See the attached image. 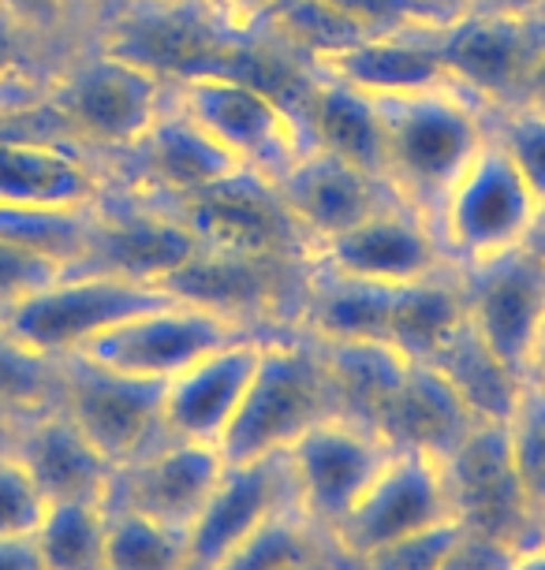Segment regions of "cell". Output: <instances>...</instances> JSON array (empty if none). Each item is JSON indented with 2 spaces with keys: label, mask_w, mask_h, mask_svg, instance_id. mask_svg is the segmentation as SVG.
Wrapping results in <instances>:
<instances>
[{
  "label": "cell",
  "mask_w": 545,
  "mask_h": 570,
  "mask_svg": "<svg viewBox=\"0 0 545 570\" xmlns=\"http://www.w3.org/2000/svg\"><path fill=\"white\" fill-rule=\"evenodd\" d=\"M385 127V183L434 220L459 171L489 142V109L459 86L378 98Z\"/></svg>",
  "instance_id": "1"
},
{
  "label": "cell",
  "mask_w": 545,
  "mask_h": 570,
  "mask_svg": "<svg viewBox=\"0 0 545 570\" xmlns=\"http://www.w3.org/2000/svg\"><path fill=\"white\" fill-rule=\"evenodd\" d=\"M333 414L340 406L318 343L303 332H273L262 340L259 365L221 440V455L224 462L281 455L306 429Z\"/></svg>",
  "instance_id": "2"
},
{
  "label": "cell",
  "mask_w": 545,
  "mask_h": 570,
  "mask_svg": "<svg viewBox=\"0 0 545 570\" xmlns=\"http://www.w3.org/2000/svg\"><path fill=\"white\" fill-rule=\"evenodd\" d=\"M41 94L75 146L109 154H127L173 101V90L157 75L98 46L52 63Z\"/></svg>",
  "instance_id": "3"
},
{
  "label": "cell",
  "mask_w": 545,
  "mask_h": 570,
  "mask_svg": "<svg viewBox=\"0 0 545 570\" xmlns=\"http://www.w3.org/2000/svg\"><path fill=\"white\" fill-rule=\"evenodd\" d=\"M173 101L236 160L240 171L270 187L284 179L306 149L292 109L236 68L191 75L173 86Z\"/></svg>",
  "instance_id": "4"
},
{
  "label": "cell",
  "mask_w": 545,
  "mask_h": 570,
  "mask_svg": "<svg viewBox=\"0 0 545 570\" xmlns=\"http://www.w3.org/2000/svg\"><path fill=\"white\" fill-rule=\"evenodd\" d=\"M538 195L523 179L516 160L489 131V142L459 171L434 213V232L452 268H475L494 257L519 250L534 217Z\"/></svg>",
  "instance_id": "5"
},
{
  "label": "cell",
  "mask_w": 545,
  "mask_h": 570,
  "mask_svg": "<svg viewBox=\"0 0 545 570\" xmlns=\"http://www.w3.org/2000/svg\"><path fill=\"white\" fill-rule=\"evenodd\" d=\"M232 30L202 0H113L94 46L157 75L168 90L191 75L236 68Z\"/></svg>",
  "instance_id": "6"
},
{
  "label": "cell",
  "mask_w": 545,
  "mask_h": 570,
  "mask_svg": "<svg viewBox=\"0 0 545 570\" xmlns=\"http://www.w3.org/2000/svg\"><path fill=\"white\" fill-rule=\"evenodd\" d=\"M168 298L173 295L162 284L68 268L49 287L4 309L0 321L35 351L49 354V358H68L109 328L124 325L127 317L162 306Z\"/></svg>",
  "instance_id": "7"
},
{
  "label": "cell",
  "mask_w": 545,
  "mask_h": 570,
  "mask_svg": "<svg viewBox=\"0 0 545 570\" xmlns=\"http://www.w3.org/2000/svg\"><path fill=\"white\" fill-rule=\"evenodd\" d=\"M441 473L448 511L464 533L489 537V541L512 544L519 552L545 537V525L534 514L516 459H512L508 425L478 422L441 459Z\"/></svg>",
  "instance_id": "8"
},
{
  "label": "cell",
  "mask_w": 545,
  "mask_h": 570,
  "mask_svg": "<svg viewBox=\"0 0 545 570\" xmlns=\"http://www.w3.org/2000/svg\"><path fill=\"white\" fill-rule=\"evenodd\" d=\"M162 403L165 381H146V376L109 370V365L94 362L87 354L60 358L57 406L94 440V448L113 466L138 459L168 436Z\"/></svg>",
  "instance_id": "9"
},
{
  "label": "cell",
  "mask_w": 545,
  "mask_h": 570,
  "mask_svg": "<svg viewBox=\"0 0 545 570\" xmlns=\"http://www.w3.org/2000/svg\"><path fill=\"white\" fill-rule=\"evenodd\" d=\"M202 250L184 213L154 195L105 190L90 213V243L79 257L82 273H113L143 284H165Z\"/></svg>",
  "instance_id": "10"
},
{
  "label": "cell",
  "mask_w": 545,
  "mask_h": 570,
  "mask_svg": "<svg viewBox=\"0 0 545 570\" xmlns=\"http://www.w3.org/2000/svg\"><path fill=\"white\" fill-rule=\"evenodd\" d=\"M240 336H251V328L221 317L217 309L168 298L162 306L127 317L124 325L109 328L79 354L109 365V370L146 376V381H173L176 373L191 370L198 358Z\"/></svg>",
  "instance_id": "11"
},
{
  "label": "cell",
  "mask_w": 545,
  "mask_h": 570,
  "mask_svg": "<svg viewBox=\"0 0 545 570\" xmlns=\"http://www.w3.org/2000/svg\"><path fill=\"white\" fill-rule=\"evenodd\" d=\"M448 519H452V511H448L441 459L392 451L378 478L370 481V489L348 511V519L333 530V541L340 556L351 567H359L378 548Z\"/></svg>",
  "instance_id": "12"
},
{
  "label": "cell",
  "mask_w": 545,
  "mask_h": 570,
  "mask_svg": "<svg viewBox=\"0 0 545 570\" xmlns=\"http://www.w3.org/2000/svg\"><path fill=\"white\" fill-rule=\"evenodd\" d=\"M392 451L373 429L351 417H325L288 448L299 511L333 533L356 508Z\"/></svg>",
  "instance_id": "13"
},
{
  "label": "cell",
  "mask_w": 545,
  "mask_h": 570,
  "mask_svg": "<svg viewBox=\"0 0 545 570\" xmlns=\"http://www.w3.org/2000/svg\"><path fill=\"white\" fill-rule=\"evenodd\" d=\"M310 262L337 276L367 279L378 287H408L448 268L434 220L400 198L385 202L348 232L314 246Z\"/></svg>",
  "instance_id": "14"
},
{
  "label": "cell",
  "mask_w": 545,
  "mask_h": 570,
  "mask_svg": "<svg viewBox=\"0 0 545 570\" xmlns=\"http://www.w3.org/2000/svg\"><path fill=\"white\" fill-rule=\"evenodd\" d=\"M437 38L452 86L486 109H508L519 101L531 63L545 46V16L471 12L437 30Z\"/></svg>",
  "instance_id": "15"
},
{
  "label": "cell",
  "mask_w": 545,
  "mask_h": 570,
  "mask_svg": "<svg viewBox=\"0 0 545 570\" xmlns=\"http://www.w3.org/2000/svg\"><path fill=\"white\" fill-rule=\"evenodd\" d=\"M459 279L467 325L527 381L545 332V265L519 246L494 262L459 268Z\"/></svg>",
  "instance_id": "16"
},
{
  "label": "cell",
  "mask_w": 545,
  "mask_h": 570,
  "mask_svg": "<svg viewBox=\"0 0 545 570\" xmlns=\"http://www.w3.org/2000/svg\"><path fill=\"white\" fill-rule=\"evenodd\" d=\"M299 508L288 451L251 462H224L217 489L187 530V570H217L276 511Z\"/></svg>",
  "instance_id": "17"
},
{
  "label": "cell",
  "mask_w": 545,
  "mask_h": 570,
  "mask_svg": "<svg viewBox=\"0 0 545 570\" xmlns=\"http://www.w3.org/2000/svg\"><path fill=\"white\" fill-rule=\"evenodd\" d=\"M221 470V448L165 436L138 459L116 466L105 508H127L176 525V530H191L210 492L217 489Z\"/></svg>",
  "instance_id": "18"
},
{
  "label": "cell",
  "mask_w": 545,
  "mask_h": 570,
  "mask_svg": "<svg viewBox=\"0 0 545 570\" xmlns=\"http://www.w3.org/2000/svg\"><path fill=\"white\" fill-rule=\"evenodd\" d=\"M273 190L284 213L292 217L295 232L303 235L306 250L329 243L333 235L348 232L351 224H359L385 202L397 198L385 179L314 146L299 154V160L284 171V179Z\"/></svg>",
  "instance_id": "19"
},
{
  "label": "cell",
  "mask_w": 545,
  "mask_h": 570,
  "mask_svg": "<svg viewBox=\"0 0 545 570\" xmlns=\"http://www.w3.org/2000/svg\"><path fill=\"white\" fill-rule=\"evenodd\" d=\"M109 183L82 146L68 138L0 135V206L94 209Z\"/></svg>",
  "instance_id": "20"
},
{
  "label": "cell",
  "mask_w": 545,
  "mask_h": 570,
  "mask_svg": "<svg viewBox=\"0 0 545 570\" xmlns=\"http://www.w3.org/2000/svg\"><path fill=\"white\" fill-rule=\"evenodd\" d=\"M262 340L265 336H254V332L240 336L206 354V358H198L191 370L176 373L173 381H165V433L176 440L221 448L254 376V365H259Z\"/></svg>",
  "instance_id": "21"
},
{
  "label": "cell",
  "mask_w": 545,
  "mask_h": 570,
  "mask_svg": "<svg viewBox=\"0 0 545 570\" xmlns=\"http://www.w3.org/2000/svg\"><path fill=\"white\" fill-rule=\"evenodd\" d=\"M8 448L16 451V459L23 462L49 503H105L109 497L116 466L60 406L16 417Z\"/></svg>",
  "instance_id": "22"
},
{
  "label": "cell",
  "mask_w": 545,
  "mask_h": 570,
  "mask_svg": "<svg viewBox=\"0 0 545 570\" xmlns=\"http://www.w3.org/2000/svg\"><path fill=\"white\" fill-rule=\"evenodd\" d=\"M195 232L198 246L228 254H292L303 246V235L295 232L292 217L284 213L281 198L270 183L247 176L224 179L221 187L176 206Z\"/></svg>",
  "instance_id": "23"
},
{
  "label": "cell",
  "mask_w": 545,
  "mask_h": 570,
  "mask_svg": "<svg viewBox=\"0 0 545 570\" xmlns=\"http://www.w3.org/2000/svg\"><path fill=\"white\" fill-rule=\"evenodd\" d=\"M124 157L135 160L138 168L135 190L162 198L168 206H184V202L221 187L224 179L240 176L236 160L224 154L176 101L165 105L157 124Z\"/></svg>",
  "instance_id": "24"
},
{
  "label": "cell",
  "mask_w": 545,
  "mask_h": 570,
  "mask_svg": "<svg viewBox=\"0 0 545 570\" xmlns=\"http://www.w3.org/2000/svg\"><path fill=\"white\" fill-rule=\"evenodd\" d=\"M314 71L367 94V98H403V94L452 86L445 71L441 38L430 27H403L367 35L356 46L318 60Z\"/></svg>",
  "instance_id": "25"
},
{
  "label": "cell",
  "mask_w": 545,
  "mask_h": 570,
  "mask_svg": "<svg viewBox=\"0 0 545 570\" xmlns=\"http://www.w3.org/2000/svg\"><path fill=\"white\" fill-rule=\"evenodd\" d=\"M475 425L478 422L441 381V373L422 362H408L397 389L373 417V433L389 451H411V455L430 459H445Z\"/></svg>",
  "instance_id": "26"
},
{
  "label": "cell",
  "mask_w": 545,
  "mask_h": 570,
  "mask_svg": "<svg viewBox=\"0 0 545 570\" xmlns=\"http://www.w3.org/2000/svg\"><path fill=\"white\" fill-rule=\"evenodd\" d=\"M295 120L306 146L337 154L385 179V127L378 101L367 94L318 71V79L303 90V101L295 105Z\"/></svg>",
  "instance_id": "27"
},
{
  "label": "cell",
  "mask_w": 545,
  "mask_h": 570,
  "mask_svg": "<svg viewBox=\"0 0 545 570\" xmlns=\"http://www.w3.org/2000/svg\"><path fill=\"white\" fill-rule=\"evenodd\" d=\"M392 295H397V287L337 276L310 262L295 332H303L314 343H385L389 340Z\"/></svg>",
  "instance_id": "28"
},
{
  "label": "cell",
  "mask_w": 545,
  "mask_h": 570,
  "mask_svg": "<svg viewBox=\"0 0 545 570\" xmlns=\"http://www.w3.org/2000/svg\"><path fill=\"white\" fill-rule=\"evenodd\" d=\"M426 365L441 373V381L459 395V403L467 406L475 422L508 425L523 389H527V381L467 325V317Z\"/></svg>",
  "instance_id": "29"
},
{
  "label": "cell",
  "mask_w": 545,
  "mask_h": 570,
  "mask_svg": "<svg viewBox=\"0 0 545 570\" xmlns=\"http://www.w3.org/2000/svg\"><path fill=\"white\" fill-rule=\"evenodd\" d=\"M464 279L459 268L419 279V284L397 287L389 314V347L408 362H430L437 347L464 325Z\"/></svg>",
  "instance_id": "30"
},
{
  "label": "cell",
  "mask_w": 545,
  "mask_h": 570,
  "mask_svg": "<svg viewBox=\"0 0 545 570\" xmlns=\"http://www.w3.org/2000/svg\"><path fill=\"white\" fill-rule=\"evenodd\" d=\"M329 563H348L333 533L310 522L299 508H284L232 548L217 570H318Z\"/></svg>",
  "instance_id": "31"
},
{
  "label": "cell",
  "mask_w": 545,
  "mask_h": 570,
  "mask_svg": "<svg viewBox=\"0 0 545 570\" xmlns=\"http://www.w3.org/2000/svg\"><path fill=\"white\" fill-rule=\"evenodd\" d=\"M318 351L333 381L340 417L373 429V417L408 370V358H400L389 343H318Z\"/></svg>",
  "instance_id": "32"
},
{
  "label": "cell",
  "mask_w": 545,
  "mask_h": 570,
  "mask_svg": "<svg viewBox=\"0 0 545 570\" xmlns=\"http://www.w3.org/2000/svg\"><path fill=\"white\" fill-rule=\"evenodd\" d=\"M105 503H49L35 530L41 570H105Z\"/></svg>",
  "instance_id": "33"
},
{
  "label": "cell",
  "mask_w": 545,
  "mask_h": 570,
  "mask_svg": "<svg viewBox=\"0 0 545 570\" xmlns=\"http://www.w3.org/2000/svg\"><path fill=\"white\" fill-rule=\"evenodd\" d=\"M105 511V570H187V530L127 508Z\"/></svg>",
  "instance_id": "34"
},
{
  "label": "cell",
  "mask_w": 545,
  "mask_h": 570,
  "mask_svg": "<svg viewBox=\"0 0 545 570\" xmlns=\"http://www.w3.org/2000/svg\"><path fill=\"white\" fill-rule=\"evenodd\" d=\"M60 400V358L35 351L0 321V411L23 417Z\"/></svg>",
  "instance_id": "35"
},
{
  "label": "cell",
  "mask_w": 545,
  "mask_h": 570,
  "mask_svg": "<svg viewBox=\"0 0 545 570\" xmlns=\"http://www.w3.org/2000/svg\"><path fill=\"white\" fill-rule=\"evenodd\" d=\"M262 27H270L288 49L303 52L310 63L333 57V52L367 38V30L351 23L344 12H337L325 0H281Z\"/></svg>",
  "instance_id": "36"
},
{
  "label": "cell",
  "mask_w": 545,
  "mask_h": 570,
  "mask_svg": "<svg viewBox=\"0 0 545 570\" xmlns=\"http://www.w3.org/2000/svg\"><path fill=\"white\" fill-rule=\"evenodd\" d=\"M94 209H12L0 206V239L57 257L68 268L79 265L90 243Z\"/></svg>",
  "instance_id": "37"
},
{
  "label": "cell",
  "mask_w": 545,
  "mask_h": 570,
  "mask_svg": "<svg viewBox=\"0 0 545 570\" xmlns=\"http://www.w3.org/2000/svg\"><path fill=\"white\" fill-rule=\"evenodd\" d=\"M512 459H516L523 492H527L534 514L545 525V392L527 384L508 417Z\"/></svg>",
  "instance_id": "38"
},
{
  "label": "cell",
  "mask_w": 545,
  "mask_h": 570,
  "mask_svg": "<svg viewBox=\"0 0 545 570\" xmlns=\"http://www.w3.org/2000/svg\"><path fill=\"white\" fill-rule=\"evenodd\" d=\"M489 131L505 146V154L516 160V168L531 183L538 202H545V109H538V105H508V109L497 112Z\"/></svg>",
  "instance_id": "39"
},
{
  "label": "cell",
  "mask_w": 545,
  "mask_h": 570,
  "mask_svg": "<svg viewBox=\"0 0 545 570\" xmlns=\"http://www.w3.org/2000/svg\"><path fill=\"white\" fill-rule=\"evenodd\" d=\"M49 500L41 497L8 440L0 444V537H35Z\"/></svg>",
  "instance_id": "40"
},
{
  "label": "cell",
  "mask_w": 545,
  "mask_h": 570,
  "mask_svg": "<svg viewBox=\"0 0 545 570\" xmlns=\"http://www.w3.org/2000/svg\"><path fill=\"white\" fill-rule=\"evenodd\" d=\"M459 522H437L430 530H419L411 537L378 548L373 556H367L356 570H441L445 556L452 552V544L459 541Z\"/></svg>",
  "instance_id": "41"
},
{
  "label": "cell",
  "mask_w": 545,
  "mask_h": 570,
  "mask_svg": "<svg viewBox=\"0 0 545 570\" xmlns=\"http://www.w3.org/2000/svg\"><path fill=\"white\" fill-rule=\"evenodd\" d=\"M64 273H68V265L57 262V257L0 239V314L41 292V287H49Z\"/></svg>",
  "instance_id": "42"
},
{
  "label": "cell",
  "mask_w": 545,
  "mask_h": 570,
  "mask_svg": "<svg viewBox=\"0 0 545 570\" xmlns=\"http://www.w3.org/2000/svg\"><path fill=\"white\" fill-rule=\"evenodd\" d=\"M87 8L90 0H0V12L19 30H27L41 49L68 38L82 23V16H90Z\"/></svg>",
  "instance_id": "43"
},
{
  "label": "cell",
  "mask_w": 545,
  "mask_h": 570,
  "mask_svg": "<svg viewBox=\"0 0 545 570\" xmlns=\"http://www.w3.org/2000/svg\"><path fill=\"white\" fill-rule=\"evenodd\" d=\"M41 49L27 30H19L12 19L0 12V94L12 90V86L27 82V79H41L35 75V60L41 57Z\"/></svg>",
  "instance_id": "44"
},
{
  "label": "cell",
  "mask_w": 545,
  "mask_h": 570,
  "mask_svg": "<svg viewBox=\"0 0 545 570\" xmlns=\"http://www.w3.org/2000/svg\"><path fill=\"white\" fill-rule=\"evenodd\" d=\"M516 563L519 548L489 541V537L478 533H459V541L445 556L441 570H516Z\"/></svg>",
  "instance_id": "45"
},
{
  "label": "cell",
  "mask_w": 545,
  "mask_h": 570,
  "mask_svg": "<svg viewBox=\"0 0 545 570\" xmlns=\"http://www.w3.org/2000/svg\"><path fill=\"white\" fill-rule=\"evenodd\" d=\"M337 12H344L351 23H359L367 35H385V30L422 27L415 19L408 0H325Z\"/></svg>",
  "instance_id": "46"
},
{
  "label": "cell",
  "mask_w": 545,
  "mask_h": 570,
  "mask_svg": "<svg viewBox=\"0 0 545 570\" xmlns=\"http://www.w3.org/2000/svg\"><path fill=\"white\" fill-rule=\"evenodd\" d=\"M232 35H254L281 0H202Z\"/></svg>",
  "instance_id": "47"
},
{
  "label": "cell",
  "mask_w": 545,
  "mask_h": 570,
  "mask_svg": "<svg viewBox=\"0 0 545 570\" xmlns=\"http://www.w3.org/2000/svg\"><path fill=\"white\" fill-rule=\"evenodd\" d=\"M408 4H411L415 19H419L422 27L445 30V27H452L456 19L478 12V4H483V0H408Z\"/></svg>",
  "instance_id": "48"
},
{
  "label": "cell",
  "mask_w": 545,
  "mask_h": 570,
  "mask_svg": "<svg viewBox=\"0 0 545 570\" xmlns=\"http://www.w3.org/2000/svg\"><path fill=\"white\" fill-rule=\"evenodd\" d=\"M0 570H41L35 537H0Z\"/></svg>",
  "instance_id": "49"
},
{
  "label": "cell",
  "mask_w": 545,
  "mask_h": 570,
  "mask_svg": "<svg viewBox=\"0 0 545 570\" xmlns=\"http://www.w3.org/2000/svg\"><path fill=\"white\" fill-rule=\"evenodd\" d=\"M516 105H538V109H545V46L538 52V60L531 63V75H527V82H523V94Z\"/></svg>",
  "instance_id": "50"
},
{
  "label": "cell",
  "mask_w": 545,
  "mask_h": 570,
  "mask_svg": "<svg viewBox=\"0 0 545 570\" xmlns=\"http://www.w3.org/2000/svg\"><path fill=\"white\" fill-rule=\"evenodd\" d=\"M478 12H512V16H542L545 0H483Z\"/></svg>",
  "instance_id": "51"
},
{
  "label": "cell",
  "mask_w": 545,
  "mask_h": 570,
  "mask_svg": "<svg viewBox=\"0 0 545 570\" xmlns=\"http://www.w3.org/2000/svg\"><path fill=\"white\" fill-rule=\"evenodd\" d=\"M523 250L534 254V257H538V262L545 265V202L538 206V217H534L531 232H527V239H523Z\"/></svg>",
  "instance_id": "52"
},
{
  "label": "cell",
  "mask_w": 545,
  "mask_h": 570,
  "mask_svg": "<svg viewBox=\"0 0 545 570\" xmlns=\"http://www.w3.org/2000/svg\"><path fill=\"white\" fill-rule=\"evenodd\" d=\"M516 570H545V537L542 541H534L531 548H523Z\"/></svg>",
  "instance_id": "53"
},
{
  "label": "cell",
  "mask_w": 545,
  "mask_h": 570,
  "mask_svg": "<svg viewBox=\"0 0 545 570\" xmlns=\"http://www.w3.org/2000/svg\"><path fill=\"white\" fill-rule=\"evenodd\" d=\"M527 384L545 392V332L538 340V347H534V358H531V373H527Z\"/></svg>",
  "instance_id": "54"
},
{
  "label": "cell",
  "mask_w": 545,
  "mask_h": 570,
  "mask_svg": "<svg viewBox=\"0 0 545 570\" xmlns=\"http://www.w3.org/2000/svg\"><path fill=\"white\" fill-rule=\"evenodd\" d=\"M12 422H16L12 414H4V411H0V444H4L8 433H12Z\"/></svg>",
  "instance_id": "55"
},
{
  "label": "cell",
  "mask_w": 545,
  "mask_h": 570,
  "mask_svg": "<svg viewBox=\"0 0 545 570\" xmlns=\"http://www.w3.org/2000/svg\"><path fill=\"white\" fill-rule=\"evenodd\" d=\"M318 570H356L351 563H329V567H318Z\"/></svg>",
  "instance_id": "56"
},
{
  "label": "cell",
  "mask_w": 545,
  "mask_h": 570,
  "mask_svg": "<svg viewBox=\"0 0 545 570\" xmlns=\"http://www.w3.org/2000/svg\"><path fill=\"white\" fill-rule=\"evenodd\" d=\"M542 16H545V12H542Z\"/></svg>",
  "instance_id": "57"
}]
</instances>
